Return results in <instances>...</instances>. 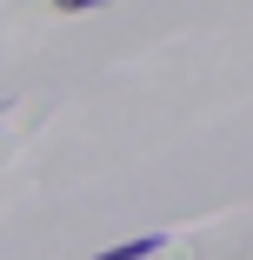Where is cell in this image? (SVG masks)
I'll list each match as a JSON object with an SVG mask.
<instances>
[{
	"label": "cell",
	"mask_w": 253,
	"mask_h": 260,
	"mask_svg": "<svg viewBox=\"0 0 253 260\" xmlns=\"http://www.w3.org/2000/svg\"><path fill=\"white\" fill-rule=\"evenodd\" d=\"M167 240L160 234H140V240H120V247H107V253H93V260H147V253H160Z\"/></svg>",
	"instance_id": "6da1fadb"
}]
</instances>
